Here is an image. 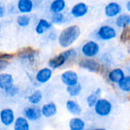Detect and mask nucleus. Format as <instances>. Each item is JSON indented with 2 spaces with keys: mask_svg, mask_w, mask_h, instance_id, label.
I'll return each mask as SVG.
<instances>
[{
  "mask_svg": "<svg viewBox=\"0 0 130 130\" xmlns=\"http://www.w3.org/2000/svg\"><path fill=\"white\" fill-rule=\"evenodd\" d=\"M66 91H67V93L69 94V96H71V97H76L82 91V85L78 83V84H76L75 85L67 86Z\"/></svg>",
  "mask_w": 130,
  "mask_h": 130,
  "instance_id": "nucleus-28",
  "label": "nucleus"
},
{
  "mask_svg": "<svg viewBox=\"0 0 130 130\" xmlns=\"http://www.w3.org/2000/svg\"><path fill=\"white\" fill-rule=\"evenodd\" d=\"M5 94L9 96V97H14L16 94H18V93L19 92V88L16 85H12L11 86L8 87V88H6L5 90H4Z\"/></svg>",
  "mask_w": 130,
  "mask_h": 130,
  "instance_id": "nucleus-30",
  "label": "nucleus"
},
{
  "mask_svg": "<svg viewBox=\"0 0 130 130\" xmlns=\"http://www.w3.org/2000/svg\"><path fill=\"white\" fill-rule=\"evenodd\" d=\"M122 11V7L117 2H110L104 9V13L108 18H114L118 16Z\"/></svg>",
  "mask_w": 130,
  "mask_h": 130,
  "instance_id": "nucleus-11",
  "label": "nucleus"
},
{
  "mask_svg": "<svg viewBox=\"0 0 130 130\" xmlns=\"http://www.w3.org/2000/svg\"><path fill=\"white\" fill-rule=\"evenodd\" d=\"M5 13H6L5 8L3 6H0V18H3L5 15Z\"/></svg>",
  "mask_w": 130,
  "mask_h": 130,
  "instance_id": "nucleus-34",
  "label": "nucleus"
},
{
  "mask_svg": "<svg viewBox=\"0 0 130 130\" xmlns=\"http://www.w3.org/2000/svg\"><path fill=\"white\" fill-rule=\"evenodd\" d=\"M115 24L118 27L120 28H125L129 27L130 24V15L127 13L119 14L118 16H117Z\"/></svg>",
  "mask_w": 130,
  "mask_h": 130,
  "instance_id": "nucleus-18",
  "label": "nucleus"
},
{
  "mask_svg": "<svg viewBox=\"0 0 130 130\" xmlns=\"http://www.w3.org/2000/svg\"><path fill=\"white\" fill-rule=\"evenodd\" d=\"M124 76H125L124 72L121 69H120V68H117V69H112L109 72V74H108L109 80L111 82L116 83V84H117Z\"/></svg>",
  "mask_w": 130,
  "mask_h": 130,
  "instance_id": "nucleus-16",
  "label": "nucleus"
},
{
  "mask_svg": "<svg viewBox=\"0 0 130 130\" xmlns=\"http://www.w3.org/2000/svg\"><path fill=\"white\" fill-rule=\"evenodd\" d=\"M123 31L120 34V41L122 43H126L129 40L130 38V29L129 27L123 28Z\"/></svg>",
  "mask_w": 130,
  "mask_h": 130,
  "instance_id": "nucleus-31",
  "label": "nucleus"
},
{
  "mask_svg": "<svg viewBox=\"0 0 130 130\" xmlns=\"http://www.w3.org/2000/svg\"><path fill=\"white\" fill-rule=\"evenodd\" d=\"M101 94V88L96 89L94 92H92L91 94H89V96L87 98V104L90 108H92L94 107V105L97 103V101H98V99H100Z\"/></svg>",
  "mask_w": 130,
  "mask_h": 130,
  "instance_id": "nucleus-24",
  "label": "nucleus"
},
{
  "mask_svg": "<svg viewBox=\"0 0 130 130\" xmlns=\"http://www.w3.org/2000/svg\"><path fill=\"white\" fill-rule=\"evenodd\" d=\"M14 83L13 76L8 73L0 74V88L5 90L8 87L11 86Z\"/></svg>",
  "mask_w": 130,
  "mask_h": 130,
  "instance_id": "nucleus-17",
  "label": "nucleus"
},
{
  "mask_svg": "<svg viewBox=\"0 0 130 130\" xmlns=\"http://www.w3.org/2000/svg\"><path fill=\"white\" fill-rule=\"evenodd\" d=\"M41 114L45 117H53L57 113V107L53 102H50L44 104L41 110Z\"/></svg>",
  "mask_w": 130,
  "mask_h": 130,
  "instance_id": "nucleus-15",
  "label": "nucleus"
},
{
  "mask_svg": "<svg viewBox=\"0 0 130 130\" xmlns=\"http://www.w3.org/2000/svg\"><path fill=\"white\" fill-rule=\"evenodd\" d=\"M42 98H43L42 92L40 90H37L27 98V100H28L29 103H30L31 104L36 105L41 102Z\"/></svg>",
  "mask_w": 130,
  "mask_h": 130,
  "instance_id": "nucleus-25",
  "label": "nucleus"
},
{
  "mask_svg": "<svg viewBox=\"0 0 130 130\" xmlns=\"http://www.w3.org/2000/svg\"><path fill=\"white\" fill-rule=\"evenodd\" d=\"M52 75L53 71L50 68H43L37 72L36 75V80L40 84H44L50 80Z\"/></svg>",
  "mask_w": 130,
  "mask_h": 130,
  "instance_id": "nucleus-13",
  "label": "nucleus"
},
{
  "mask_svg": "<svg viewBox=\"0 0 130 130\" xmlns=\"http://www.w3.org/2000/svg\"><path fill=\"white\" fill-rule=\"evenodd\" d=\"M17 8L21 14H29L33 11L34 3L32 0H18Z\"/></svg>",
  "mask_w": 130,
  "mask_h": 130,
  "instance_id": "nucleus-14",
  "label": "nucleus"
},
{
  "mask_svg": "<svg viewBox=\"0 0 130 130\" xmlns=\"http://www.w3.org/2000/svg\"><path fill=\"white\" fill-rule=\"evenodd\" d=\"M80 34L81 29L78 25L69 26L60 32L58 37L59 44L62 48H68L78 39Z\"/></svg>",
  "mask_w": 130,
  "mask_h": 130,
  "instance_id": "nucleus-1",
  "label": "nucleus"
},
{
  "mask_svg": "<svg viewBox=\"0 0 130 130\" xmlns=\"http://www.w3.org/2000/svg\"><path fill=\"white\" fill-rule=\"evenodd\" d=\"M100 51V46L94 40L86 42L82 47L83 55L87 58H93L96 56Z\"/></svg>",
  "mask_w": 130,
  "mask_h": 130,
  "instance_id": "nucleus-5",
  "label": "nucleus"
},
{
  "mask_svg": "<svg viewBox=\"0 0 130 130\" xmlns=\"http://www.w3.org/2000/svg\"><path fill=\"white\" fill-rule=\"evenodd\" d=\"M69 126L70 130H85V121L78 117H74L71 119Z\"/></svg>",
  "mask_w": 130,
  "mask_h": 130,
  "instance_id": "nucleus-23",
  "label": "nucleus"
},
{
  "mask_svg": "<svg viewBox=\"0 0 130 130\" xmlns=\"http://www.w3.org/2000/svg\"><path fill=\"white\" fill-rule=\"evenodd\" d=\"M117 33L114 27L110 25H103L97 31V36L102 40H110L117 37Z\"/></svg>",
  "mask_w": 130,
  "mask_h": 130,
  "instance_id": "nucleus-4",
  "label": "nucleus"
},
{
  "mask_svg": "<svg viewBox=\"0 0 130 130\" xmlns=\"http://www.w3.org/2000/svg\"><path fill=\"white\" fill-rule=\"evenodd\" d=\"M14 130H30L28 120L24 117H19L14 120Z\"/></svg>",
  "mask_w": 130,
  "mask_h": 130,
  "instance_id": "nucleus-19",
  "label": "nucleus"
},
{
  "mask_svg": "<svg viewBox=\"0 0 130 130\" xmlns=\"http://www.w3.org/2000/svg\"><path fill=\"white\" fill-rule=\"evenodd\" d=\"M1 28H2V25H1V24H0V30H1Z\"/></svg>",
  "mask_w": 130,
  "mask_h": 130,
  "instance_id": "nucleus-37",
  "label": "nucleus"
},
{
  "mask_svg": "<svg viewBox=\"0 0 130 130\" xmlns=\"http://www.w3.org/2000/svg\"><path fill=\"white\" fill-rule=\"evenodd\" d=\"M88 12V6L85 2L75 4L71 9L72 15L75 18H79L86 15Z\"/></svg>",
  "mask_w": 130,
  "mask_h": 130,
  "instance_id": "nucleus-10",
  "label": "nucleus"
},
{
  "mask_svg": "<svg viewBox=\"0 0 130 130\" xmlns=\"http://www.w3.org/2000/svg\"><path fill=\"white\" fill-rule=\"evenodd\" d=\"M77 55V51L75 49H69L62 53L59 55L54 56L53 58L49 60L48 65L51 69H56L62 67L69 59L75 57Z\"/></svg>",
  "mask_w": 130,
  "mask_h": 130,
  "instance_id": "nucleus-2",
  "label": "nucleus"
},
{
  "mask_svg": "<svg viewBox=\"0 0 130 130\" xmlns=\"http://www.w3.org/2000/svg\"><path fill=\"white\" fill-rule=\"evenodd\" d=\"M119 88L124 92L130 91V76L125 75L118 83Z\"/></svg>",
  "mask_w": 130,
  "mask_h": 130,
  "instance_id": "nucleus-26",
  "label": "nucleus"
},
{
  "mask_svg": "<svg viewBox=\"0 0 130 130\" xmlns=\"http://www.w3.org/2000/svg\"><path fill=\"white\" fill-rule=\"evenodd\" d=\"M14 57L13 54L11 53H2L0 52V59H6V60H10Z\"/></svg>",
  "mask_w": 130,
  "mask_h": 130,
  "instance_id": "nucleus-33",
  "label": "nucleus"
},
{
  "mask_svg": "<svg viewBox=\"0 0 130 130\" xmlns=\"http://www.w3.org/2000/svg\"><path fill=\"white\" fill-rule=\"evenodd\" d=\"M14 113L11 109L5 108L0 112V120L4 126H9L12 125L14 122Z\"/></svg>",
  "mask_w": 130,
  "mask_h": 130,
  "instance_id": "nucleus-8",
  "label": "nucleus"
},
{
  "mask_svg": "<svg viewBox=\"0 0 130 130\" xmlns=\"http://www.w3.org/2000/svg\"><path fill=\"white\" fill-rule=\"evenodd\" d=\"M9 62L6 59H0V72L4 71L8 66Z\"/></svg>",
  "mask_w": 130,
  "mask_h": 130,
  "instance_id": "nucleus-32",
  "label": "nucleus"
},
{
  "mask_svg": "<svg viewBox=\"0 0 130 130\" xmlns=\"http://www.w3.org/2000/svg\"><path fill=\"white\" fill-rule=\"evenodd\" d=\"M30 23V17L27 14H21L17 18V24L21 27H27Z\"/></svg>",
  "mask_w": 130,
  "mask_h": 130,
  "instance_id": "nucleus-27",
  "label": "nucleus"
},
{
  "mask_svg": "<svg viewBox=\"0 0 130 130\" xmlns=\"http://www.w3.org/2000/svg\"><path fill=\"white\" fill-rule=\"evenodd\" d=\"M38 54V51L32 47L27 46L22 48L18 53V56L24 60H27L29 62H33Z\"/></svg>",
  "mask_w": 130,
  "mask_h": 130,
  "instance_id": "nucleus-9",
  "label": "nucleus"
},
{
  "mask_svg": "<svg viewBox=\"0 0 130 130\" xmlns=\"http://www.w3.org/2000/svg\"><path fill=\"white\" fill-rule=\"evenodd\" d=\"M79 66L82 69L88 70L91 72H98L101 69L100 63L92 58H85L79 61Z\"/></svg>",
  "mask_w": 130,
  "mask_h": 130,
  "instance_id": "nucleus-6",
  "label": "nucleus"
},
{
  "mask_svg": "<svg viewBox=\"0 0 130 130\" xmlns=\"http://www.w3.org/2000/svg\"><path fill=\"white\" fill-rule=\"evenodd\" d=\"M66 108L68 111L73 115H80L82 110L81 106L76 101L72 100H69L66 102Z\"/></svg>",
  "mask_w": 130,
  "mask_h": 130,
  "instance_id": "nucleus-22",
  "label": "nucleus"
},
{
  "mask_svg": "<svg viewBox=\"0 0 130 130\" xmlns=\"http://www.w3.org/2000/svg\"><path fill=\"white\" fill-rule=\"evenodd\" d=\"M66 3L65 0H53L50 5V11L53 14L62 12L66 8Z\"/></svg>",
  "mask_w": 130,
  "mask_h": 130,
  "instance_id": "nucleus-20",
  "label": "nucleus"
},
{
  "mask_svg": "<svg viewBox=\"0 0 130 130\" xmlns=\"http://www.w3.org/2000/svg\"><path fill=\"white\" fill-rule=\"evenodd\" d=\"M61 80L62 83L66 86H72L78 83V76L75 72L68 70L62 74Z\"/></svg>",
  "mask_w": 130,
  "mask_h": 130,
  "instance_id": "nucleus-7",
  "label": "nucleus"
},
{
  "mask_svg": "<svg viewBox=\"0 0 130 130\" xmlns=\"http://www.w3.org/2000/svg\"><path fill=\"white\" fill-rule=\"evenodd\" d=\"M94 111L100 117L108 116L113 109L112 104L107 99L100 98L94 105Z\"/></svg>",
  "mask_w": 130,
  "mask_h": 130,
  "instance_id": "nucleus-3",
  "label": "nucleus"
},
{
  "mask_svg": "<svg viewBox=\"0 0 130 130\" xmlns=\"http://www.w3.org/2000/svg\"><path fill=\"white\" fill-rule=\"evenodd\" d=\"M24 116L27 120L30 121H36L40 119L42 114L41 111L39 108L36 107H26L24 110Z\"/></svg>",
  "mask_w": 130,
  "mask_h": 130,
  "instance_id": "nucleus-12",
  "label": "nucleus"
},
{
  "mask_svg": "<svg viewBox=\"0 0 130 130\" xmlns=\"http://www.w3.org/2000/svg\"><path fill=\"white\" fill-rule=\"evenodd\" d=\"M51 27H52L51 22L48 21L46 19H40L36 26L35 30L37 34H43L45 33L46 30L50 29Z\"/></svg>",
  "mask_w": 130,
  "mask_h": 130,
  "instance_id": "nucleus-21",
  "label": "nucleus"
},
{
  "mask_svg": "<svg viewBox=\"0 0 130 130\" xmlns=\"http://www.w3.org/2000/svg\"><path fill=\"white\" fill-rule=\"evenodd\" d=\"M93 130H106V129H93Z\"/></svg>",
  "mask_w": 130,
  "mask_h": 130,
  "instance_id": "nucleus-36",
  "label": "nucleus"
},
{
  "mask_svg": "<svg viewBox=\"0 0 130 130\" xmlns=\"http://www.w3.org/2000/svg\"><path fill=\"white\" fill-rule=\"evenodd\" d=\"M126 8H127V10L129 11H130V1H128V2H127V4H126Z\"/></svg>",
  "mask_w": 130,
  "mask_h": 130,
  "instance_id": "nucleus-35",
  "label": "nucleus"
},
{
  "mask_svg": "<svg viewBox=\"0 0 130 130\" xmlns=\"http://www.w3.org/2000/svg\"><path fill=\"white\" fill-rule=\"evenodd\" d=\"M51 21H52V24H60L64 21V14L62 12L54 13L52 15Z\"/></svg>",
  "mask_w": 130,
  "mask_h": 130,
  "instance_id": "nucleus-29",
  "label": "nucleus"
}]
</instances>
